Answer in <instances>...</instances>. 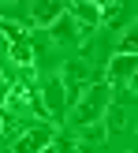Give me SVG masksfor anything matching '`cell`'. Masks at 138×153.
<instances>
[{
    "label": "cell",
    "mask_w": 138,
    "mask_h": 153,
    "mask_svg": "<svg viewBox=\"0 0 138 153\" xmlns=\"http://www.w3.org/2000/svg\"><path fill=\"white\" fill-rule=\"evenodd\" d=\"M112 105V86L105 79H97V82H90L86 86V94L79 97V101L71 105V131H82V127H93V123H101V116H105V108Z\"/></svg>",
    "instance_id": "1"
},
{
    "label": "cell",
    "mask_w": 138,
    "mask_h": 153,
    "mask_svg": "<svg viewBox=\"0 0 138 153\" xmlns=\"http://www.w3.org/2000/svg\"><path fill=\"white\" fill-rule=\"evenodd\" d=\"M52 142H56V131H52V123L41 120V123H30L26 131L15 142H7V146H11V153H45Z\"/></svg>",
    "instance_id": "4"
},
{
    "label": "cell",
    "mask_w": 138,
    "mask_h": 153,
    "mask_svg": "<svg viewBox=\"0 0 138 153\" xmlns=\"http://www.w3.org/2000/svg\"><path fill=\"white\" fill-rule=\"evenodd\" d=\"M64 11L75 19V26H79L82 34L101 26V4H93V0H75V4H67V7H64Z\"/></svg>",
    "instance_id": "7"
},
{
    "label": "cell",
    "mask_w": 138,
    "mask_h": 153,
    "mask_svg": "<svg viewBox=\"0 0 138 153\" xmlns=\"http://www.w3.org/2000/svg\"><path fill=\"white\" fill-rule=\"evenodd\" d=\"M56 79H60V90H64V97H67V108H71V105L86 94V86L93 82V79H90V64H86V60H67V64L56 71Z\"/></svg>",
    "instance_id": "2"
},
{
    "label": "cell",
    "mask_w": 138,
    "mask_h": 153,
    "mask_svg": "<svg viewBox=\"0 0 138 153\" xmlns=\"http://www.w3.org/2000/svg\"><path fill=\"white\" fill-rule=\"evenodd\" d=\"M37 101H41V108H45V120H56V123L67 120V97H64V90H60L56 75H45V79L37 82Z\"/></svg>",
    "instance_id": "3"
},
{
    "label": "cell",
    "mask_w": 138,
    "mask_h": 153,
    "mask_svg": "<svg viewBox=\"0 0 138 153\" xmlns=\"http://www.w3.org/2000/svg\"><path fill=\"white\" fill-rule=\"evenodd\" d=\"M4 56H7V64H11V67H34V45H30V34H26V30L7 34Z\"/></svg>",
    "instance_id": "6"
},
{
    "label": "cell",
    "mask_w": 138,
    "mask_h": 153,
    "mask_svg": "<svg viewBox=\"0 0 138 153\" xmlns=\"http://www.w3.org/2000/svg\"><path fill=\"white\" fill-rule=\"evenodd\" d=\"M134 71H138V56H127V52H112L108 60V71H105V82L108 86H131L134 82Z\"/></svg>",
    "instance_id": "5"
},
{
    "label": "cell",
    "mask_w": 138,
    "mask_h": 153,
    "mask_svg": "<svg viewBox=\"0 0 138 153\" xmlns=\"http://www.w3.org/2000/svg\"><path fill=\"white\" fill-rule=\"evenodd\" d=\"M131 22V4H101V26Z\"/></svg>",
    "instance_id": "10"
},
{
    "label": "cell",
    "mask_w": 138,
    "mask_h": 153,
    "mask_svg": "<svg viewBox=\"0 0 138 153\" xmlns=\"http://www.w3.org/2000/svg\"><path fill=\"white\" fill-rule=\"evenodd\" d=\"M64 7H67V4H60V0H37V4H30L26 22H30V26H37V30H49L52 22L64 15Z\"/></svg>",
    "instance_id": "8"
},
{
    "label": "cell",
    "mask_w": 138,
    "mask_h": 153,
    "mask_svg": "<svg viewBox=\"0 0 138 153\" xmlns=\"http://www.w3.org/2000/svg\"><path fill=\"white\" fill-rule=\"evenodd\" d=\"M45 153H79V149H75V142H71V138H67V134H60V138H56V142H52V146H49V149H45Z\"/></svg>",
    "instance_id": "11"
},
{
    "label": "cell",
    "mask_w": 138,
    "mask_h": 153,
    "mask_svg": "<svg viewBox=\"0 0 138 153\" xmlns=\"http://www.w3.org/2000/svg\"><path fill=\"white\" fill-rule=\"evenodd\" d=\"M49 34H52V41H56V45H79V41H82V30L75 26V19H71L67 11L49 26Z\"/></svg>",
    "instance_id": "9"
}]
</instances>
